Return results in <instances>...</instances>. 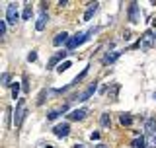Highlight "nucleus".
Listing matches in <instances>:
<instances>
[{"label": "nucleus", "instance_id": "5701e85b", "mask_svg": "<svg viewBox=\"0 0 156 148\" xmlns=\"http://www.w3.org/2000/svg\"><path fill=\"white\" fill-rule=\"evenodd\" d=\"M10 88H12V97L16 100V97L20 96V84H18V82H14V84H12Z\"/></svg>", "mask_w": 156, "mask_h": 148}, {"label": "nucleus", "instance_id": "7c9ffc66", "mask_svg": "<svg viewBox=\"0 0 156 148\" xmlns=\"http://www.w3.org/2000/svg\"><path fill=\"white\" fill-rule=\"evenodd\" d=\"M152 97H154V100H156V92H154V93H152Z\"/></svg>", "mask_w": 156, "mask_h": 148}, {"label": "nucleus", "instance_id": "7ed1b4c3", "mask_svg": "<svg viewBox=\"0 0 156 148\" xmlns=\"http://www.w3.org/2000/svg\"><path fill=\"white\" fill-rule=\"evenodd\" d=\"M26 113H27V109H26V101L20 100L18 105H16V111H14V127H16V129H20V127H22L23 119H26Z\"/></svg>", "mask_w": 156, "mask_h": 148}, {"label": "nucleus", "instance_id": "c756f323", "mask_svg": "<svg viewBox=\"0 0 156 148\" xmlns=\"http://www.w3.org/2000/svg\"><path fill=\"white\" fill-rule=\"evenodd\" d=\"M74 148H84V146H82V144H76V146H74Z\"/></svg>", "mask_w": 156, "mask_h": 148}, {"label": "nucleus", "instance_id": "b1692460", "mask_svg": "<svg viewBox=\"0 0 156 148\" xmlns=\"http://www.w3.org/2000/svg\"><path fill=\"white\" fill-rule=\"evenodd\" d=\"M12 107H8L6 109V127H12Z\"/></svg>", "mask_w": 156, "mask_h": 148}, {"label": "nucleus", "instance_id": "6ab92c4d", "mask_svg": "<svg viewBox=\"0 0 156 148\" xmlns=\"http://www.w3.org/2000/svg\"><path fill=\"white\" fill-rule=\"evenodd\" d=\"M70 66H72V62H70V61H65V62H61V65L57 66V72H61V74H62L65 70H68Z\"/></svg>", "mask_w": 156, "mask_h": 148}, {"label": "nucleus", "instance_id": "20e7f679", "mask_svg": "<svg viewBox=\"0 0 156 148\" xmlns=\"http://www.w3.org/2000/svg\"><path fill=\"white\" fill-rule=\"evenodd\" d=\"M96 90H98V80L90 82V84L86 86V90L82 92L80 96H76V97H78V101H88V100H90V97H92V96L96 93Z\"/></svg>", "mask_w": 156, "mask_h": 148}, {"label": "nucleus", "instance_id": "6e6552de", "mask_svg": "<svg viewBox=\"0 0 156 148\" xmlns=\"http://www.w3.org/2000/svg\"><path fill=\"white\" fill-rule=\"evenodd\" d=\"M65 57H66V51H62V53H55V55H53L51 58H49V62H47V68H49V70L57 68V65H58V62H65V61H62Z\"/></svg>", "mask_w": 156, "mask_h": 148}, {"label": "nucleus", "instance_id": "aec40b11", "mask_svg": "<svg viewBox=\"0 0 156 148\" xmlns=\"http://www.w3.org/2000/svg\"><path fill=\"white\" fill-rule=\"evenodd\" d=\"M0 82H2V86H4V88L12 86V80H10V74H8V72H4V74H2V78H0Z\"/></svg>", "mask_w": 156, "mask_h": 148}, {"label": "nucleus", "instance_id": "0eeeda50", "mask_svg": "<svg viewBox=\"0 0 156 148\" xmlns=\"http://www.w3.org/2000/svg\"><path fill=\"white\" fill-rule=\"evenodd\" d=\"M18 18H20V14H18L16 4H8V8H6V22L8 23H16Z\"/></svg>", "mask_w": 156, "mask_h": 148}, {"label": "nucleus", "instance_id": "9d476101", "mask_svg": "<svg viewBox=\"0 0 156 148\" xmlns=\"http://www.w3.org/2000/svg\"><path fill=\"white\" fill-rule=\"evenodd\" d=\"M86 115H88V109H86V107H78V109L68 113V121H82Z\"/></svg>", "mask_w": 156, "mask_h": 148}, {"label": "nucleus", "instance_id": "9b49d317", "mask_svg": "<svg viewBox=\"0 0 156 148\" xmlns=\"http://www.w3.org/2000/svg\"><path fill=\"white\" fill-rule=\"evenodd\" d=\"M70 41V33H66V31H61L58 35H55V39H53V45H66V43Z\"/></svg>", "mask_w": 156, "mask_h": 148}, {"label": "nucleus", "instance_id": "f8f14e48", "mask_svg": "<svg viewBox=\"0 0 156 148\" xmlns=\"http://www.w3.org/2000/svg\"><path fill=\"white\" fill-rule=\"evenodd\" d=\"M119 57H121V53H119V51L107 53V55H105L104 58H101V65H104V66H107V65H113V62H115V61H117Z\"/></svg>", "mask_w": 156, "mask_h": 148}, {"label": "nucleus", "instance_id": "412c9836", "mask_svg": "<svg viewBox=\"0 0 156 148\" xmlns=\"http://www.w3.org/2000/svg\"><path fill=\"white\" fill-rule=\"evenodd\" d=\"M88 70H90V65H86V68H84V70H82L80 74H78V76H76V78H74V80H72V82H74V84H78V82H80L82 78H84L86 74H88Z\"/></svg>", "mask_w": 156, "mask_h": 148}, {"label": "nucleus", "instance_id": "423d86ee", "mask_svg": "<svg viewBox=\"0 0 156 148\" xmlns=\"http://www.w3.org/2000/svg\"><path fill=\"white\" fill-rule=\"evenodd\" d=\"M140 19V8L136 2H131L129 4V22L131 23H136Z\"/></svg>", "mask_w": 156, "mask_h": 148}, {"label": "nucleus", "instance_id": "f03ea898", "mask_svg": "<svg viewBox=\"0 0 156 148\" xmlns=\"http://www.w3.org/2000/svg\"><path fill=\"white\" fill-rule=\"evenodd\" d=\"M154 43H156V33H154V31H144V33H143V37L136 41L135 49H143V51H148V49H152V47H154Z\"/></svg>", "mask_w": 156, "mask_h": 148}, {"label": "nucleus", "instance_id": "a211bd4d", "mask_svg": "<svg viewBox=\"0 0 156 148\" xmlns=\"http://www.w3.org/2000/svg\"><path fill=\"white\" fill-rule=\"evenodd\" d=\"M133 146L135 148H146V139L144 136H136V139L133 140Z\"/></svg>", "mask_w": 156, "mask_h": 148}, {"label": "nucleus", "instance_id": "c85d7f7f", "mask_svg": "<svg viewBox=\"0 0 156 148\" xmlns=\"http://www.w3.org/2000/svg\"><path fill=\"white\" fill-rule=\"evenodd\" d=\"M96 148H107V146H105V144H98Z\"/></svg>", "mask_w": 156, "mask_h": 148}, {"label": "nucleus", "instance_id": "a878e982", "mask_svg": "<svg viewBox=\"0 0 156 148\" xmlns=\"http://www.w3.org/2000/svg\"><path fill=\"white\" fill-rule=\"evenodd\" d=\"M35 58H37V53H35V51H31V53L27 55V61H29V62H33Z\"/></svg>", "mask_w": 156, "mask_h": 148}, {"label": "nucleus", "instance_id": "4468645a", "mask_svg": "<svg viewBox=\"0 0 156 148\" xmlns=\"http://www.w3.org/2000/svg\"><path fill=\"white\" fill-rule=\"evenodd\" d=\"M96 10H98V2H88V8H86V12H84V19H86V22L94 16Z\"/></svg>", "mask_w": 156, "mask_h": 148}, {"label": "nucleus", "instance_id": "2eb2a0df", "mask_svg": "<svg viewBox=\"0 0 156 148\" xmlns=\"http://www.w3.org/2000/svg\"><path fill=\"white\" fill-rule=\"evenodd\" d=\"M31 14H33L31 4L26 2V4H23V12H22V19H31Z\"/></svg>", "mask_w": 156, "mask_h": 148}, {"label": "nucleus", "instance_id": "1a4fd4ad", "mask_svg": "<svg viewBox=\"0 0 156 148\" xmlns=\"http://www.w3.org/2000/svg\"><path fill=\"white\" fill-rule=\"evenodd\" d=\"M47 22H49V14L45 12V6H41V14H39V18H37L35 29H37V31H43L45 26H47Z\"/></svg>", "mask_w": 156, "mask_h": 148}, {"label": "nucleus", "instance_id": "4be33fe9", "mask_svg": "<svg viewBox=\"0 0 156 148\" xmlns=\"http://www.w3.org/2000/svg\"><path fill=\"white\" fill-rule=\"evenodd\" d=\"M49 93H51V90H43L41 93H39V97H37V105H41V103L45 101V97L49 96Z\"/></svg>", "mask_w": 156, "mask_h": 148}, {"label": "nucleus", "instance_id": "39448f33", "mask_svg": "<svg viewBox=\"0 0 156 148\" xmlns=\"http://www.w3.org/2000/svg\"><path fill=\"white\" fill-rule=\"evenodd\" d=\"M53 135L58 136V139H65V136L70 135V125H68V123H57V125L53 127Z\"/></svg>", "mask_w": 156, "mask_h": 148}, {"label": "nucleus", "instance_id": "ddd939ff", "mask_svg": "<svg viewBox=\"0 0 156 148\" xmlns=\"http://www.w3.org/2000/svg\"><path fill=\"white\" fill-rule=\"evenodd\" d=\"M66 111H68V105H62L61 109H55V111H51V113H49V115H47V121H55L57 117H61L62 113H66Z\"/></svg>", "mask_w": 156, "mask_h": 148}, {"label": "nucleus", "instance_id": "393cba45", "mask_svg": "<svg viewBox=\"0 0 156 148\" xmlns=\"http://www.w3.org/2000/svg\"><path fill=\"white\" fill-rule=\"evenodd\" d=\"M6 27H8V22H6V19H2V22H0V37L6 35Z\"/></svg>", "mask_w": 156, "mask_h": 148}, {"label": "nucleus", "instance_id": "f3484780", "mask_svg": "<svg viewBox=\"0 0 156 148\" xmlns=\"http://www.w3.org/2000/svg\"><path fill=\"white\" fill-rule=\"evenodd\" d=\"M109 123H111V117H109V113H101V117H100V125L101 127H109Z\"/></svg>", "mask_w": 156, "mask_h": 148}, {"label": "nucleus", "instance_id": "cd10ccee", "mask_svg": "<svg viewBox=\"0 0 156 148\" xmlns=\"http://www.w3.org/2000/svg\"><path fill=\"white\" fill-rule=\"evenodd\" d=\"M90 139H92V140H98V139H100V132H92Z\"/></svg>", "mask_w": 156, "mask_h": 148}, {"label": "nucleus", "instance_id": "f257e3e1", "mask_svg": "<svg viewBox=\"0 0 156 148\" xmlns=\"http://www.w3.org/2000/svg\"><path fill=\"white\" fill-rule=\"evenodd\" d=\"M94 31H96V27H92L90 31H78L76 35H72V37H70V41L66 43V51H72V49L80 47L84 41H88V39H90V35H92Z\"/></svg>", "mask_w": 156, "mask_h": 148}, {"label": "nucleus", "instance_id": "dca6fc26", "mask_svg": "<svg viewBox=\"0 0 156 148\" xmlns=\"http://www.w3.org/2000/svg\"><path fill=\"white\" fill-rule=\"evenodd\" d=\"M119 121H121V125H123V127H131V125H133V117H131L129 113H123V115L119 117Z\"/></svg>", "mask_w": 156, "mask_h": 148}, {"label": "nucleus", "instance_id": "bb28decb", "mask_svg": "<svg viewBox=\"0 0 156 148\" xmlns=\"http://www.w3.org/2000/svg\"><path fill=\"white\" fill-rule=\"evenodd\" d=\"M131 37H133V35H131V31H125V33H123V39H125V41H129Z\"/></svg>", "mask_w": 156, "mask_h": 148}]
</instances>
